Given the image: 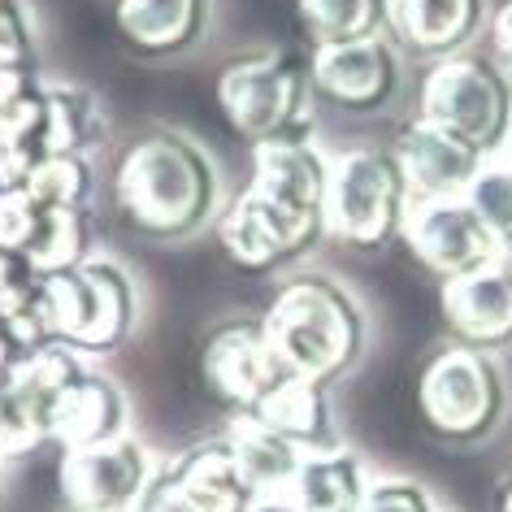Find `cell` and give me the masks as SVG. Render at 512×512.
I'll return each instance as SVG.
<instances>
[{"mask_svg": "<svg viewBox=\"0 0 512 512\" xmlns=\"http://www.w3.org/2000/svg\"><path fill=\"white\" fill-rule=\"evenodd\" d=\"M157 460L135 434L61 456V499L70 512H131L148 491Z\"/></svg>", "mask_w": 512, "mask_h": 512, "instance_id": "cell-9", "label": "cell"}, {"mask_svg": "<svg viewBox=\"0 0 512 512\" xmlns=\"http://www.w3.org/2000/svg\"><path fill=\"white\" fill-rule=\"evenodd\" d=\"M135 278L122 261L87 256L74 270L44 278L48 335L74 352H109L135 326Z\"/></svg>", "mask_w": 512, "mask_h": 512, "instance_id": "cell-5", "label": "cell"}, {"mask_svg": "<svg viewBox=\"0 0 512 512\" xmlns=\"http://www.w3.org/2000/svg\"><path fill=\"white\" fill-rule=\"evenodd\" d=\"M83 374H87L83 352H74L70 343L48 339V343H40V348H31L27 356H22V365L9 374V387H14V395L27 404V413L48 430L57 404L66 400V391Z\"/></svg>", "mask_w": 512, "mask_h": 512, "instance_id": "cell-24", "label": "cell"}, {"mask_svg": "<svg viewBox=\"0 0 512 512\" xmlns=\"http://www.w3.org/2000/svg\"><path fill=\"white\" fill-rule=\"evenodd\" d=\"M213 0H118L113 22L122 40L144 57H174L187 53L209 27Z\"/></svg>", "mask_w": 512, "mask_h": 512, "instance_id": "cell-19", "label": "cell"}, {"mask_svg": "<svg viewBox=\"0 0 512 512\" xmlns=\"http://www.w3.org/2000/svg\"><path fill=\"white\" fill-rule=\"evenodd\" d=\"M395 161L404 170V183L413 191V200H439V196H465V187L473 183V174L482 170L486 152L473 148L469 139H460L456 131L417 118L404 126L395 139Z\"/></svg>", "mask_w": 512, "mask_h": 512, "instance_id": "cell-15", "label": "cell"}, {"mask_svg": "<svg viewBox=\"0 0 512 512\" xmlns=\"http://www.w3.org/2000/svg\"><path fill=\"white\" fill-rule=\"evenodd\" d=\"M48 113H53V157L92 161V152L109 139V113L83 83L48 79Z\"/></svg>", "mask_w": 512, "mask_h": 512, "instance_id": "cell-25", "label": "cell"}, {"mask_svg": "<svg viewBox=\"0 0 512 512\" xmlns=\"http://www.w3.org/2000/svg\"><path fill=\"white\" fill-rule=\"evenodd\" d=\"M491 40H495L499 61H504V66L512 70V0L495 14V22H491Z\"/></svg>", "mask_w": 512, "mask_h": 512, "instance_id": "cell-35", "label": "cell"}, {"mask_svg": "<svg viewBox=\"0 0 512 512\" xmlns=\"http://www.w3.org/2000/svg\"><path fill=\"white\" fill-rule=\"evenodd\" d=\"M317 48L387 35V0H296Z\"/></svg>", "mask_w": 512, "mask_h": 512, "instance_id": "cell-26", "label": "cell"}, {"mask_svg": "<svg viewBox=\"0 0 512 512\" xmlns=\"http://www.w3.org/2000/svg\"><path fill=\"white\" fill-rule=\"evenodd\" d=\"M443 322L452 343L478 352H512V265L495 261L486 270L447 278L439 291Z\"/></svg>", "mask_w": 512, "mask_h": 512, "instance_id": "cell-14", "label": "cell"}, {"mask_svg": "<svg viewBox=\"0 0 512 512\" xmlns=\"http://www.w3.org/2000/svg\"><path fill=\"white\" fill-rule=\"evenodd\" d=\"M243 417H256L261 426H270L274 434H283L304 452H317V447H335V430H330V400L326 387L313 378H296L283 374L270 391L261 395V404Z\"/></svg>", "mask_w": 512, "mask_h": 512, "instance_id": "cell-21", "label": "cell"}, {"mask_svg": "<svg viewBox=\"0 0 512 512\" xmlns=\"http://www.w3.org/2000/svg\"><path fill=\"white\" fill-rule=\"evenodd\" d=\"M322 235H326V226L287 213L283 204L261 196L256 187L239 191V196L230 200V209L217 213V239H222L226 256L239 270H252V274L278 270L291 256L309 252Z\"/></svg>", "mask_w": 512, "mask_h": 512, "instance_id": "cell-12", "label": "cell"}, {"mask_svg": "<svg viewBox=\"0 0 512 512\" xmlns=\"http://www.w3.org/2000/svg\"><path fill=\"white\" fill-rule=\"evenodd\" d=\"M287 369L274 356V343L265 335L261 317H230L213 326V335L200 348V378L217 400L235 413H252L261 395L283 378Z\"/></svg>", "mask_w": 512, "mask_h": 512, "instance_id": "cell-11", "label": "cell"}, {"mask_svg": "<svg viewBox=\"0 0 512 512\" xmlns=\"http://www.w3.org/2000/svg\"><path fill=\"white\" fill-rule=\"evenodd\" d=\"M0 248L27 256L40 274H61L87 261V209H66L31 187L0 191Z\"/></svg>", "mask_w": 512, "mask_h": 512, "instance_id": "cell-10", "label": "cell"}, {"mask_svg": "<svg viewBox=\"0 0 512 512\" xmlns=\"http://www.w3.org/2000/svg\"><path fill=\"white\" fill-rule=\"evenodd\" d=\"M40 443H48V430L27 413V404L14 395L9 378L0 382V460L5 456H27Z\"/></svg>", "mask_w": 512, "mask_h": 512, "instance_id": "cell-31", "label": "cell"}, {"mask_svg": "<svg viewBox=\"0 0 512 512\" xmlns=\"http://www.w3.org/2000/svg\"><path fill=\"white\" fill-rule=\"evenodd\" d=\"M508 265H512V256H508Z\"/></svg>", "mask_w": 512, "mask_h": 512, "instance_id": "cell-39", "label": "cell"}, {"mask_svg": "<svg viewBox=\"0 0 512 512\" xmlns=\"http://www.w3.org/2000/svg\"><path fill=\"white\" fill-rule=\"evenodd\" d=\"M131 512H183V499H178V486H174L170 465H157V473H152V482H148V491L139 495V504Z\"/></svg>", "mask_w": 512, "mask_h": 512, "instance_id": "cell-33", "label": "cell"}, {"mask_svg": "<svg viewBox=\"0 0 512 512\" xmlns=\"http://www.w3.org/2000/svg\"><path fill=\"white\" fill-rule=\"evenodd\" d=\"M44 278L27 256L5 252L0 248V317L14 322L22 335H27L31 348H40L53 335H48V313H44Z\"/></svg>", "mask_w": 512, "mask_h": 512, "instance_id": "cell-27", "label": "cell"}, {"mask_svg": "<svg viewBox=\"0 0 512 512\" xmlns=\"http://www.w3.org/2000/svg\"><path fill=\"white\" fill-rule=\"evenodd\" d=\"M31 352V343H27V335L14 326V322H5L0 317V382H5L14 369L22 365V356Z\"/></svg>", "mask_w": 512, "mask_h": 512, "instance_id": "cell-34", "label": "cell"}, {"mask_svg": "<svg viewBox=\"0 0 512 512\" xmlns=\"http://www.w3.org/2000/svg\"><path fill=\"white\" fill-rule=\"evenodd\" d=\"M183 512H248L256 504V491L243 482V473L230 456L226 439L200 443L191 452L170 460Z\"/></svg>", "mask_w": 512, "mask_h": 512, "instance_id": "cell-20", "label": "cell"}, {"mask_svg": "<svg viewBox=\"0 0 512 512\" xmlns=\"http://www.w3.org/2000/svg\"><path fill=\"white\" fill-rule=\"evenodd\" d=\"M417 404L430 434L447 443H482L508 413V378L491 352L447 343L421 369Z\"/></svg>", "mask_w": 512, "mask_h": 512, "instance_id": "cell-4", "label": "cell"}, {"mask_svg": "<svg viewBox=\"0 0 512 512\" xmlns=\"http://www.w3.org/2000/svg\"><path fill=\"white\" fill-rule=\"evenodd\" d=\"M356 512H439V504L413 478H374Z\"/></svg>", "mask_w": 512, "mask_h": 512, "instance_id": "cell-32", "label": "cell"}, {"mask_svg": "<svg viewBox=\"0 0 512 512\" xmlns=\"http://www.w3.org/2000/svg\"><path fill=\"white\" fill-rule=\"evenodd\" d=\"M226 447L235 456V465L243 473V482L256 495H287V486L296 482L304 447H296L283 434H274L270 426H261L256 417H235V426L226 434Z\"/></svg>", "mask_w": 512, "mask_h": 512, "instance_id": "cell-23", "label": "cell"}, {"mask_svg": "<svg viewBox=\"0 0 512 512\" xmlns=\"http://www.w3.org/2000/svg\"><path fill=\"white\" fill-rule=\"evenodd\" d=\"M404 243L434 278H460L473 270H486L495 261H508L486 222L473 213L465 196H439V200H413L404 217Z\"/></svg>", "mask_w": 512, "mask_h": 512, "instance_id": "cell-8", "label": "cell"}, {"mask_svg": "<svg viewBox=\"0 0 512 512\" xmlns=\"http://www.w3.org/2000/svg\"><path fill=\"white\" fill-rule=\"evenodd\" d=\"M413 191L391 148L330 152L326 235L352 248H382L404 230Z\"/></svg>", "mask_w": 512, "mask_h": 512, "instance_id": "cell-6", "label": "cell"}, {"mask_svg": "<svg viewBox=\"0 0 512 512\" xmlns=\"http://www.w3.org/2000/svg\"><path fill=\"white\" fill-rule=\"evenodd\" d=\"M465 200L486 222V230L495 235L504 256H512V161L504 152L482 161V170L473 174V183L465 187Z\"/></svg>", "mask_w": 512, "mask_h": 512, "instance_id": "cell-28", "label": "cell"}, {"mask_svg": "<svg viewBox=\"0 0 512 512\" xmlns=\"http://www.w3.org/2000/svg\"><path fill=\"white\" fill-rule=\"evenodd\" d=\"M317 100L348 109V113H378L400 96V48L391 35H369L352 44H326L309 57Z\"/></svg>", "mask_w": 512, "mask_h": 512, "instance_id": "cell-13", "label": "cell"}, {"mask_svg": "<svg viewBox=\"0 0 512 512\" xmlns=\"http://www.w3.org/2000/svg\"><path fill=\"white\" fill-rule=\"evenodd\" d=\"M495 512H512V473L499 482V495H495Z\"/></svg>", "mask_w": 512, "mask_h": 512, "instance_id": "cell-37", "label": "cell"}, {"mask_svg": "<svg viewBox=\"0 0 512 512\" xmlns=\"http://www.w3.org/2000/svg\"><path fill=\"white\" fill-rule=\"evenodd\" d=\"M421 118L456 131L486 157H499L512 131V70L482 53L434 61L421 83Z\"/></svg>", "mask_w": 512, "mask_h": 512, "instance_id": "cell-7", "label": "cell"}, {"mask_svg": "<svg viewBox=\"0 0 512 512\" xmlns=\"http://www.w3.org/2000/svg\"><path fill=\"white\" fill-rule=\"evenodd\" d=\"M35 74V22L27 0H0V79Z\"/></svg>", "mask_w": 512, "mask_h": 512, "instance_id": "cell-30", "label": "cell"}, {"mask_svg": "<svg viewBox=\"0 0 512 512\" xmlns=\"http://www.w3.org/2000/svg\"><path fill=\"white\" fill-rule=\"evenodd\" d=\"M22 187H31L35 196L66 204V209H87L92 196V161L87 157H48L35 165V174Z\"/></svg>", "mask_w": 512, "mask_h": 512, "instance_id": "cell-29", "label": "cell"}, {"mask_svg": "<svg viewBox=\"0 0 512 512\" xmlns=\"http://www.w3.org/2000/svg\"><path fill=\"white\" fill-rule=\"evenodd\" d=\"M365 460L352 447H317L304 452L296 482L287 486V499L304 512H356L369 491Z\"/></svg>", "mask_w": 512, "mask_h": 512, "instance_id": "cell-22", "label": "cell"}, {"mask_svg": "<svg viewBox=\"0 0 512 512\" xmlns=\"http://www.w3.org/2000/svg\"><path fill=\"white\" fill-rule=\"evenodd\" d=\"M217 105H222L226 122L248 144L313 139V122H317L313 70L296 53L239 57L217 74Z\"/></svg>", "mask_w": 512, "mask_h": 512, "instance_id": "cell-3", "label": "cell"}, {"mask_svg": "<svg viewBox=\"0 0 512 512\" xmlns=\"http://www.w3.org/2000/svg\"><path fill=\"white\" fill-rule=\"evenodd\" d=\"M261 196L283 204L304 222L326 226V191H330V152L313 139H278L252 144V183Z\"/></svg>", "mask_w": 512, "mask_h": 512, "instance_id": "cell-16", "label": "cell"}, {"mask_svg": "<svg viewBox=\"0 0 512 512\" xmlns=\"http://www.w3.org/2000/svg\"><path fill=\"white\" fill-rule=\"evenodd\" d=\"M217 165L196 139L178 131L135 135L113 170V200L144 239L178 243L217 217Z\"/></svg>", "mask_w": 512, "mask_h": 512, "instance_id": "cell-1", "label": "cell"}, {"mask_svg": "<svg viewBox=\"0 0 512 512\" xmlns=\"http://www.w3.org/2000/svg\"><path fill=\"white\" fill-rule=\"evenodd\" d=\"M504 157L512 161V131H508V144H504Z\"/></svg>", "mask_w": 512, "mask_h": 512, "instance_id": "cell-38", "label": "cell"}, {"mask_svg": "<svg viewBox=\"0 0 512 512\" xmlns=\"http://www.w3.org/2000/svg\"><path fill=\"white\" fill-rule=\"evenodd\" d=\"M491 9L486 0H387V35L391 44L413 57H456L469 40H478Z\"/></svg>", "mask_w": 512, "mask_h": 512, "instance_id": "cell-17", "label": "cell"}, {"mask_svg": "<svg viewBox=\"0 0 512 512\" xmlns=\"http://www.w3.org/2000/svg\"><path fill=\"white\" fill-rule=\"evenodd\" d=\"M126 417H131V404H126L118 382L87 369L66 391V400L57 404L53 421H48V443H57L61 452H79V447L122 439V434H131Z\"/></svg>", "mask_w": 512, "mask_h": 512, "instance_id": "cell-18", "label": "cell"}, {"mask_svg": "<svg viewBox=\"0 0 512 512\" xmlns=\"http://www.w3.org/2000/svg\"><path fill=\"white\" fill-rule=\"evenodd\" d=\"M248 512H304V508H296L287 495H256V504Z\"/></svg>", "mask_w": 512, "mask_h": 512, "instance_id": "cell-36", "label": "cell"}, {"mask_svg": "<svg viewBox=\"0 0 512 512\" xmlns=\"http://www.w3.org/2000/svg\"><path fill=\"white\" fill-rule=\"evenodd\" d=\"M265 335L287 374L330 387L361 361L365 313L343 283L326 274H304L278 287L265 309Z\"/></svg>", "mask_w": 512, "mask_h": 512, "instance_id": "cell-2", "label": "cell"}]
</instances>
